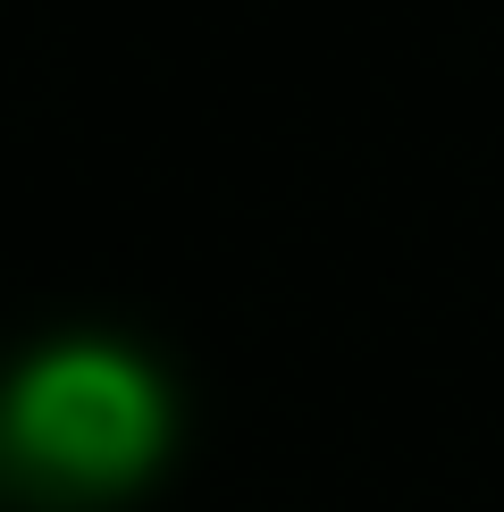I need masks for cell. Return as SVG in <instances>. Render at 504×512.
Masks as SVG:
<instances>
[{"instance_id": "6da1fadb", "label": "cell", "mask_w": 504, "mask_h": 512, "mask_svg": "<svg viewBox=\"0 0 504 512\" xmlns=\"http://www.w3.org/2000/svg\"><path fill=\"white\" fill-rule=\"evenodd\" d=\"M17 420L68 471H126L152 445V387L118 345H59L26 370Z\"/></svg>"}]
</instances>
